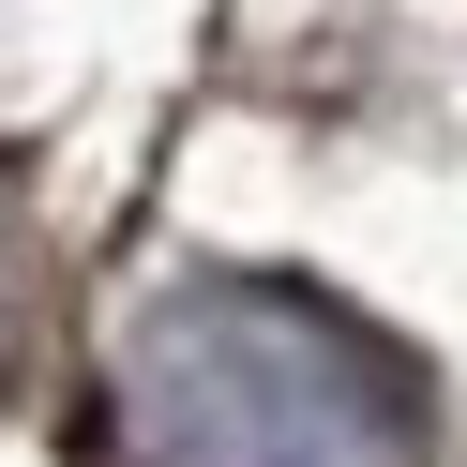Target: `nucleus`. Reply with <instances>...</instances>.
Returning a JSON list of instances; mask_svg holds the SVG:
<instances>
[{
  "label": "nucleus",
  "instance_id": "nucleus-1",
  "mask_svg": "<svg viewBox=\"0 0 467 467\" xmlns=\"http://www.w3.org/2000/svg\"><path fill=\"white\" fill-rule=\"evenodd\" d=\"M151 467H422V392L302 286H182L121 362Z\"/></svg>",
  "mask_w": 467,
  "mask_h": 467
}]
</instances>
